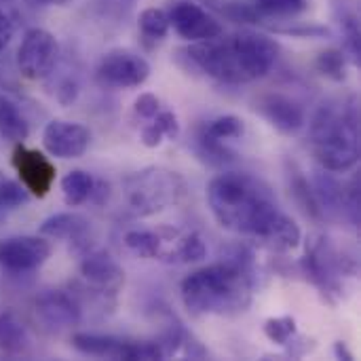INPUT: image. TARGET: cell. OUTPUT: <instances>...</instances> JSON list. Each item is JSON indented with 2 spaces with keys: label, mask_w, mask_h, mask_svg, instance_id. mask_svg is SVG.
<instances>
[{
  "label": "cell",
  "mask_w": 361,
  "mask_h": 361,
  "mask_svg": "<svg viewBox=\"0 0 361 361\" xmlns=\"http://www.w3.org/2000/svg\"><path fill=\"white\" fill-rule=\"evenodd\" d=\"M207 205L222 228L250 237L271 252H292L300 245V226L279 209L271 188L252 173L216 176L207 186Z\"/></svg>",
  "instance_id": "1"
},
{
  "label": "cell",
  "mask_w": 361,
  "mask_h": 361,
  "mask_svg": "<svg viewBox=\"0 0 361 361\" xmlns=\"http://www.w3.org/2000/svg\"><path fill=\"white\" fill-rule=\"evenodd\" d=\"M256 290L254 254L233 245L220 260L190 273L182 286V302L192 315H239L250 309Z\"/></svg>",
  "instance_id": "2"
},
{
  "label": "cell",
  "mask_w": 361,
  "mask_h": 361,
  "mask_svg": "<svg viewBox=\"0 0 361 361\" xmlns=\"http://www.w3.org/2000/svg\"><path fill=\"white\" fill-rule=\"evenodd\" d=\"M186 59L205 76L222 85H245L267 76L277 57L279 44L269 34L256 30H239L231 36H216L192 42Z\"/></svg>",
  "instance_id": "3"
},
{
  "label": "cell",
  "mask_w": 361,
  "mask_h": 361,
  "mask_svg": "<svg viewBox=\"0 0 361 361\" xmlns=\"http://www.w3.org/2000/svg\"><path fill=\"white\" fill-rule=\"evenodd\" d=\"M311 150L322 169L345 173L360 161V108L349 102H326L317 108L311 127Z\"/></svg>",
  "instance_id": "4"
},
{
  "label": "cell",
  "mask_w": 361,
  "mask_h": 361,
  "mask_svg": "<svg viewBox=\"0 0 361 361\" xmlns=\"http://www.w3.org/2000/svg\"><path fill=\"white\" fill-rule=\"evenodd\" d=\"M300 264L307 279L330 305L343 298V277L357 273V260L336 247L326 235H311L307 239Z\"/></svg>",
  "instance_id": "5"
},
{
  "label": "cell",
  "mask_w": 361,
  "mask_h": 361,
  "mask_svg": "<svg viewBox=\"0 0 361 361\" xmlns=\"http://www.w3.org/2000/svg\"><path fill=\"white\" fill-rule=\"evenodd\" d=\"M123 195L135 216H154L184 199L186 182L178 171L146 167L123 180Z\"/></svg>",
  "instance_id": "6"
},
{
  "label": "cell",
  "mask_w": 361,
  "mask_h": 361,
  "mask_svg": "<svg viewBox=\"0 0 361 361\" xmlns=\"http://www.w3.org/2000/svg\"><path fill=\"white\" fill-rule=\"evenodd\" d=\"M72 347L87 355L99 360L114 361H152L165 360L163 349L157 341H127L112 334L76 332L72 336Z\"/></svg>",
  "instance_id": "7"
},
{
  "label": "cell",
  "mask_w": 361,
  "mask_h": 361,
  "mask_svg": "<svg viewBox=\"0 0 361 361\" xmlns=\"http://www.w3.org/2000/svg\"><path fill=\"white\" fill-rule=\"evenodd\" d=\"M150 76V63L135 51L112 49L95 70V80L104 89H135Z\"/></svg>",
  "instance_id": "8"
},
{
  "label": "cell",
  "mask_w": 361,
  "mask_h": 361,
  "mask_svg": "<svg viewBox=\"0 0 361 361\" xmlns=\"http://www.w3.org/2000/svg\"><path fill=\"white\" fill-rule=\"evenodd\" d=\"M59 55V44L55 36L44 27H30L17 49V68L30 80L47 78Z\"/></svg>",
  "instance_id": "9"
},
{
  "label": "cell",
  "mask_w": 361,
  "mask_h": 361,
  "mask_svg": "<svg viewBox=\"0 0 361 361\" xmlns=\"http://www.w3.org/2000/svg\"><path fill=\"white\" fill-rule=\"evenodd\" d=\"M51 243L42 235H15L0 239V267L8 273H32L51 258Z\"/></svg>",
  "instance_id": "10"
},
{
  "label": "cell",
  "mask_w": 361,
  "mask_h": 361,
  "mask_svg": "<svg viewBox=\"0 0 361 361\" xmlns=\"http://www.w3.org/2000/svg\"><path fill=\"white\" fill-rule=\"evenodd\" d=\"M167 17H169V27H173V32L188 42L209 40L224 32L220 19L192 0L173 2L167 11Z\"/></svg>",
  "instance_id": "11"
},
{
  "label": "cell",
  "mask_w": 361,
  "mask_h": 361,
  "mask_svg": "<svg viewBox=\"0 0 361 361\" xmlns=\"http://www.w3.org/2000/svg\"><path fill=\"white\" fill-rule=\"evenodd\" d=\"M80 275L87 286L104 300L116 298L125 286V273L121 264L104 250H87L80 262Z\"/></svg>",
  "instance_id": "12"
},
{
  "label": "cell",
  "mask_w": 361,
  "mask_h": 361,
  "mask_svg": "<svg viewBox=\"0 0 361 361\" xmlns=\"http://www.w3.org/2000/svg\"><path fill=\"white\" fill-rule=\"evenodd\" d=\"M13 167L19 176L21 186L38 199L47 197L55 184L57 171L49 157H44L38 150L25 148L23 144H17L13 150Z\"/></svg>",
  "instance_id": "13"
},
{
  "label": "cell",
  "mask_w": 361,
  "mask_h": 361,
  "mask_svg": "<svg viewBox=\"0 0 361 361\" xmlns=\"http://www.w3.org/2000/svg\"><path fill=\"white\" fill-rule=\"evenodd\" d=\"M245 133V125L239 116L235 114H222L216 118H209L207 123H203V127L199 129L197 142L201 152L214 161V163H226L228 159H233V150H228V142L239 140Z\"/></svg>",
  "instance_id": "14"
},
{
  "label": "cell",
  "mask_w": 361,
  "mask_h": 361,
  "mask_svg": "<svg viewBox=\"0 0 361 361\" xmlns=\"http://www.w3.org/2000/svg\"><path fill=\"white\" fill-rule=\"evenodd\" d=\"M154 233H157L154 260L167 264H190L203 260L207 254L205 241L192 231H173L167 226H159Z\"/></svg>",
  "instance_id": "15"
},
{
  "label": "cell",
  "mask_w": 361,
  "mask_h": 361,
  "mask_svg": "<svg viewBox=\"0 0 361 361\" xmlns=\"http://www.w3.org/2000/svg\"><path fill=\"white\" fill-rule=\"evenodd\" d=\"M91 144V133L85 125L74 121L55 118L47 123L42 131V146L51 157L57 159H78L87 152Z\"/></svg>",
  "instance_id": "16"
},
{
  "label": "cell",
  "mask_w": 361,
  "mask_h": 361,
  "mask_svg": "<svg viewBox=\"0 0 361 361\" xmlns=\"http://www.w3.org/2000/svg\"><path fill=\"white\" fill-rule=\"evenodd\" d=\"M256 110L271 127H275L279 133H286V135L298 133L307 125V114H305L302 104L283 93L262 95L256 104Z\"/></svg>",
  "instance_id": "17"
},
{
  "label": "cell",
  "mask_w": 361,
  "mask_h": 361,
  "mask_svg": "<svg viewBox=\"0 0 361 361\" xmlns=\"http://www.w3.org/2000/svg\"><path fill=\"white\" fill-rule=\"evenodd\" d=\"M36 317L40 324L49 330H68L80 322V305L76 302L74 296L61 290H47L42 292L36 302Z\"/></svg>",
  "instance_id": "18"
},
{
  "label": "cell",
  "mask_w": 361,
  "mask_h": 361,
  "mask_svg": "<svg viewBox=\"0 0 361 361\" xmlns=\"http://www.w3.org/2000/svg\"><path fill=\"white\" fill-rule=\"evenodd\" d=\"M89 220L76 212H61L55 216H49L38 233L47 239L53 241H70L76 252H87L89 250Z\"/></svg>",
  "instance_id": "19"
},
{
  "label": "cell",
  "mask_w": 361,
  "mask_h": 361,
  "mask_svg": "<svg viewBox=\"0 0 361 361\" xmlns=\"http://www.w3.org/2000/svg\"><path fill=\"white\" fill-rule=\"evenodd\" d=\"M332 13L341 32L345 36V53L353 66H360L361 32H360V0H332Z\"/></svg>",
  "instance_id": "20"
},
{
  "label": "cell",
  "mask_w": 361,
  "mask_h": 361,
  "mask_svg": "<svg viewBox=\"0 0 361 361\" xmlns=\"http://www.w3.org/2000/svg\"><path fill=\"white\" fill-rule=\"evenodd\" d=\"M27 332L23 324L17 319L15 313L2 311L0 313V357H17L23 355L27 349Z\"/></svg>",
  "instance_id": "21"
},
{
  "label": "cell",
  "mask_w": 361,
  "mask_h": 361,
  "mask_svg": "<svg viewBox=\"0 0 361 361\" xmlns=\"http://www.w3.org/2000/svg\"><path fill=\"white\" fill-rule=\"evenodd\" d=\"M0 133L13 144H23L30 135V123L19 110V106L6 97L0 95Z\"/></svg>",
  "instance_id": "22"
},
{
  "label": "cell",
  "mask_w": 361,
  "mask_h": 361,
  "mask_svg": "<svg viewBox=\"0 0 361 361\" xmlns=\"http://www.w3.org/2000/svg\"><path fill=\"white\" fill-rule=\"evenodd\" d=\"M252 8L260 17V23L264 21H290L307 11L309 0H250Z\"/></svg>",
  "instance_id": "23"
},
{
  "label": "cell",
  "mask_w": 361,
  "mask_h": 361,
  "mask_svg": "<svg viewBox=\"0 0 361 361\" xmlns=\"http://www.w3.org/2000/svg\"><path fill=\"white\" fill-rule=\"evenodd\" d=\"M93 190H95V180L91 173H87L82 169H72L61 178L63 201L70 207H78V205L87 203L93 197Z\"/></svg>",
  "instance_id": "24"
},
{
  "label": "cell",
  "mask_w": 361,
  "mask_h": 361,
  "mask_svg": "<svg viewBox=\"0 0 361 361\" xmlns=\"http://www.w3.org/2000/svg\"><path fill=\"white\" fill-rule=\"evenodd\" d=\"M288 176H290V188H292V195H294L296 203L302 207V212H305L307 216L315 218V220H324L326 216H324V212H322V207H319V203H317V197H315L313 184L305 178V173H302L296 165H292Z\"/></svg>",
  "instance_id": "25"
},
{
  "label": "cell",
  "mask_w": 361,
  "mask_h": 361,
  "mask_svg": "<svg viewBox=\"0 0 361 361\" xmlns=\"http://www.w3.org/2000/svg\"><path fill=\"white\" fill-rule=\"evenodd\" d=\"M347 63H349V57L343 49H326L315 59L317 72L336 82H343L347 78Z\"/></svg>",
  "instance_id": "26"
},
{
  "label": "cell",
  "mask_w": 361,
  "mask_h": 361,
  "mask_svg": "<svg viewBox=\"0 0 361 361\" xmlns=\"http://www.w3.org/2000/svg\"><path fill=\"white\" fill-rule=\"evenodd\" d=\"M137 27L140 32L150 38V40H163L169 34V17L167 11L163 8H144L137 17Z\"/></svg>",
  "instance_id": "27"
},
{
  "label": "cell",
  "mask_w": 361,
  "mask_h": 361,
  "mask_svg": "<svg viewBox=\"0 0 361 361\" xmlns=\"http://www.w3.org/2000/svg\"><path fill=\"white\" fill-rule=\"evenodd\" d=\"M27 190L21 186V182L0 173V214L19 209L27 203Z\"/></svg>",
  "instance_id": "28"
},
{
  "label": "cell",
  "mask_w": 361,
  "mask_h": 361,
  "mask_svg": "<svg viewBox=\"0 0 361 361\" xmlns=\"http://www.w3.org/2000/svg\"><path fill=\"white\" fill-rule=\"evenodd\" d=\"M298 334V328H296V319L290 317V315H283V317H271L264 322V336L279 345V347H286L294 336Z\"/></svg>",
  "instance_id": "29"
},
{
  "label": "cell",
  "mask_w": 361,
  "mask_h": 361,
  "mask_svg": "<svg viewBox=\"0 0 361 361\" xmlns=\"http://www.w3.org/2000/svg\"><path fill=\"white\" fill-rule=\"evenodd\" d=\"M292 23V21H290ZM279 34H288V36H300V38H326L332 36V32L326 25H317V23H292V25H275L273 27Z\"/></svg>",
  "instance_id": "30"
},
{
  "label": "cell",
  "mask_w": 361,
  "mask_h": 361,
  "mask_svg": "<svg viewBox=\"0 0 361 361\" xmlns=\"http://www.w3.org/2000/svg\"><path fill=\"white\" fill-rule=\"evenodd\" d=\"M152 121L159 125V129L163 131V135L167 140H178L180 135V121L171 110H159L157 116H152Z\"/></svg>",
  "instance_id": "31"
},
{
  "label": "cell",
  "mask_w": 361,
  "mask_h": 361,
  "mask_svg": "<svg viewBox=\"0 0 361 361\" xmlns=\"http://www.w3.org/2000/svg\"><path fill=\"white\" fill-rule=\"evenodd\" d=\"M133 110H135V114H137V116H142V118L150 121L152 116H157V114H159V110H161V102H159V97H157L154 93H142V95L135 99Z\"/></svg>",
  "instance_id": "32"
},
{
  "label": "cell",
  "mask_w": 361,
  "mask_h": 361,
  "mask_svg": "<svg viewBox=\"0 0 361 361\" xmlns=\"http://www.w3.org/2000/svg\"><path fill=\"white\" fill-rule=\"evenodd\" d=\"M15 34V25H13V19L0 8V53L8 47L11 38Z\"/></svg>",
  "instance_id": "33"
},
{
  "label": "cell",
  "mask_w": 361,
  "mask_h": 361,
  "mask_svg": "<svg viewBox=\"0 0 361 361\" xmlns=\"http://www.w3.org/2000/svg\"><path fill=\"white\" fill-rule=\"evenodd\" d=\"M334 355H336L338 360H345V361L355 360V357H353V353L347 349V345H345V343H341V341H338V343H334Z\"/></svg>",
  "instance_id": "34"
},
{
  "label": "cell",
  "mask_w": 361,
  "mask_h": 361,
  "mask_svg": "<svg viewBox=\"0 0 361 361\" xmlns=\"http://www.w3.org/2000/svg\"><path fill=\"white\" fill-rule=\"evenodd\" d=\"M27 2L36 6H66L70 0H27Z\"/></svg>",
  "instance_id": "35"
},
{
  "label": "cell",
  "mask_w": 361,
  "mask_h": 361,
  "mask_svg": "<svg viewBox=\"0 0 361 361\" xmlns=\"http://www.w3.org/2000/svg\"><path fill=\"white\" fill-rule=\"evenodd\" d=\"M0 2H4V0H0Z\"/></svg>",
  "instance_id": "36"
}]
</instances>
